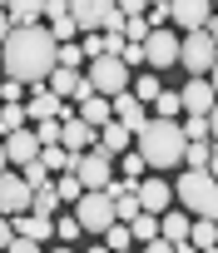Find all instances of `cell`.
I'll return each mask as SVG.
<instances>
[{
  "label": "cell",
  "mask_w": 218,
  "mask_h": 253,
  "mask_svg": "<svg viewBox=\"0 0 218 253\" xmlns=\"http://www.w3.org/2000/svg\"><path fill=\"white\" fill-rule=\"evenodd\" d=\"M114 119H119V124H129L134 139H139V129L149 124V104H139V99L124 89V94H114Z\"/></svg>",
  "instance_id": "17"
},
{
  "label": "cell",
  "mask_w": 218,
  "mask_h": 253,
  "mask_svg": "<svg viewBox=\"0 0 218 253\" xmlns=\"http://www.w3.org/2000/svg\"><path fill=\"white\" fill-rule=\"evenodd\" d=\"M45 5H50V0H10V25H40L45 20Z\"/></svg>",
  "instance_id": "22"
},
{
  "label": "cell",
  "mask_w": 218,
  "mask_h": 253,
  "mask_svg": "<svg viewBox=\"0 0 218 253\" xmlns=\"http://www.w3.org/2000/svg\"><path fill=\"white\" fill-rule=\"evenodd\" d=\"M114 169H119V179H129V184H139V179L149 174V159H144V154L134 149V154H119V164H114Z\"/></svg>",
  "instance_id": "26"
},
{
  "label": "cell",
  "mask_w": 218,
  "mask_h": 253,
  "mask_svg": "<svg viewBox=\"0 0 218 253\" xmlns=\"http://www.w3.org/2000/svg\"><path fill=\"white\" fill-rule=\"evenodd\" d=\"M70 15H74V25H79V35L84 30H124V10H119V0H70Z\"/></svg>",
  "instance_id": "5"
},
{
  "label": "cell",
  "mask_w": 218,
  "mask_h": 253,
  "mask_svg": "<svg viewBox=\"0 0 218 253\" xmlns=\"http://www.w3.org/2000/svg\"><path fill=\"white\" fill-rule=\"evenodd\" d=\"M0 139H5V134H0Z\"/></svg>",
  "instance_id": "62"
},
{
  "label": "cell",
  "mask_w": 218,
  "mask_h": 253,
  "mask_svg": "<svg viewBox=\"0 0 218 253\" xmlns=\"http://www.w3.org/2000/svg\"><path fill=\"white\" fill-rule=\"evenodd\" d=\"M60 65V40L50 25H15L0 45V70L20 84H45Z\"/></svg>",
  "instance_id": "1"
},
{
  "label": "cell",
  "mask_w": 218,
  "mask_h": 253,
  "mask_svg": "<svg viewBox=\"0 0 218 253\" xmlns=\"http://www.w3.org/2000/svg\"><path fill=\"white\" fill-rule=\"evenodd\" d=\"M208 154H213V139H193L183 149V169H208Z\"/></svg>",
  "instance_id": "30"
},
{
  "label": "cell",
  "mask_w": 218,
  "mask_h": 253,
  "mask_svg": "<svg viewBox=\"0 0 218 253\" xmlns=\"http://www.w3.org/2000/svg\"><path fill=\"white\" fill-rule=\"evenodd\" d=\"M159 233H164L169 243H188V233H193V213H188V209H169V213H159Z\"/></svg>",
  "instance_id": "19"
},
{
  "label": "cell",
  "mask_w": 218,
  "mask_h": 253,
  "mask_svg": "<svg viewBox=\"0 0 218 253\" xmlns=\"http://www.w3.org/2000/svg\"><path fill=\"white\" fill-rule=\"evenodd\" d=\"M79 119L94 124V129H104V124L114 119V99H109V94H84L79 99Z\"/></svg>",
  "instance_id": "20"
},
{
  "label": "cell",
  "mask_w": 218,
  "mask_h": 253,
  "mask_svg": "<svg viewBox=\"0 0 218 253\" xmlns=\"http://www.w3.org/2000/svg\"><path fill=\"white\" fill-rule=\"evenodd\" d=\"M50 253H79V248H50Z\"/></svg>",
  "instance_id": "55"
},
{
  "label": "cell",
  "mask_w": 218,
  "mask_h": 253,
  "mask_svg": "<svg viewBox=\"0 0 218 253\" xmlns=\"http://www.w3.org/2000/svg\"><path fill=\"white\" fill-rule=\"evenodd\" d=\"M188 243H193V248H218V223H213V218H193Z\"/></svg>",
  "instance_id": "28"
},
{
  "label": "cell",
  "mask_w": 218,
  "mask_h": 253,
  "mask_svg": "<svg viewBox=\"0 0 218 253\" xmlns=\"http://www.w3.org/2000/svg\"><path fill=\"white\" fill-rule=\"evenodd\" d=\"M179 45H183V35H174V25H164V30H149V40H144L149 70H174V65H179Z\"/></svg>",
  "instance_id": "9"
},
{
  "label": "cell",
  "mask_w": 218,
  "mask_h": 253,
  "mask_svg": "<svg viewBox=\"0 0 218 253\" xmlns=\"http://www.w3.org/2000/svg\"><path fill=\"white\" fill-rule=\"evenodd\" d=\"M174 253H203V248H193V243H174Z\"/></svg>",
  "instance_id": "51"
},
{
  "label": "cell",
  "mask_w": 218,
  "mask_h": 253,
  "mask_svg": "<svg viewBox=\"0 0 218 253\" xmlns=\"http://www.w3.org/2000/svg\"><path fill=\"white\" fill-rule=\"evenodd\" d=\"M84 60H89V55H84V45H74V40H70V45H60V65H65V70H79Z\"/></svg>",
  "instance_id": "39"
},
{
  "label": "cell",
  "mask_w": 218,
  "mask_h": 253,
  "mask_svg": "<svg viewBox=\"0 0 218 253\" xmlns=\"http://www.w3.org/2000/svg\"><path fill=\"white\" fill-rule=\"evenodd\" d=\"M5 253H45V243H35V238H25V233H15V243H10Z\"/></svg>",
  "instance_id": "42"
},
{
  "label": "cell",
  "mask_w": 218,
  "mask_h": 253,
  "mask_svg": "<svg viewBox=\"0 0 218 253\" xmlns=\"http://www.w3.org/2000/svg\"><path fill=\"white\" fill-rule=\"evenodd\" d=\"M45 15H50V20H60V15H70V0H50V5H45Z\"/></svg>",
  "instance_id": "46"
},
{
  "label": "cell",
  "mask_w": 218,
  "mask_h": 253,
  "mask_svg": "<svg viewBox=\"0 0 218 253\" xmlns=\"http://www.w3.org/2000/svg\"><path fill=\"white\" fill-rule=\"evenodd\" d=\"M213 10H218V0H213Z\"/></svg>",
  "instance_id": "61"
},
{
  "label": "cell",
  "mask_w": 218,
  "mask_h": 253,
  "mask_svg": "<svg viewBox=\"0 0 218 253\" xmlns=\"http://www.w3.org/2000/svg\"><path fill=\"white\" fill-rule=\"evenodd\" d=\"M139 253H174V243L159 233V238H149V243H139Z\"/></svg>",
  "instance_id": "44"
},
{
  "label": "cell",
  "mask_w": 218,
  "mask_h": 253,
  "mask_svg": "<svg viewBox=\"0 0 218 253\" xmlns=\"http://www.w3.org/2000/svg\"><path fill=\"white\" fill-rule=\"evenodd\" d=\"M20 174H25V184H30V189H45V184H50V169H45L40 159H35V164H20Z\"/></svg>",
  "instance_id": "40"
},
{
  "label": "cell",
  "mask_w": 218,
  "mask_h": 253,
  "mask_svg": "<svg viewBox=\"0 0 218 253\" xmlns=\"http://www.w3.org/2000/svg\"><path fill=\"white\" fill-rule=\"evenodd\" d=\"M169 199H174V184H169L164 174L139 179V204H144V213H169Z\"/></svg>",
  "instance_id": "15"
},
{
  "label": "cell",
  "mask_w": 218,
  "mask_h": 253,
  "mask_svg": "<svg viewBox=\"0 0 218 253\" xmlns=\"http://www.w3.org/2000/svg\"><path fill=\"white\" fill-rule=\"evenodd\" d=\"M25 124H30V109H25V104H15V99H5V104H0V134L25 129Z\"/></svg>",
  "instance_id": "23"
},
{
  "label": "cell",
  "mask_w": 218,
  "mask_h": 253,
  "mask_svg": "<svg viewBox=\"0 0 218 253\" xmlns=\"http://www.w3.org/2000/svg\"><path fill=\"white\" fill-rule=\"evenodd\" d=\"M10 243H15V218H10V213H0V253H5Z\"/></svg>",
  "instance_id": "43"
},
{
  "label": "cell",
  "mask_w": 218,
  "mask_h": 253,
  "mask_svg": "<svg viewBox=\"0 0 218 253\" xmlns=\"http://www.w3.org/2000/svg\"><path fill=\"white\" fill-rule=\"evenodd\" d=\"M149 5H169V0H149Z\"/></svg>",
  "instance_id": "57"
},
{
  "label": "cell",
  "mask_w": 218,
  "mask_h": 253,
  "mask_svg": "<svg viewBox=\"0 0 218 253\" xmlns=\"http://www.w3.org/2000/svg\"><path fill=\"white\" fill-rule=\"evenodd\" d=\"M203 253H218V248H203Z\"/></svg>",
  "instance_id": "60"
},
{
  "label": "cell",
  "mask_w": 218,
  "mask_h": 253,
  "mask_svg": "<svg viewBox=\"0 0 218 253\" xmlns=\"http://www.w3.org/2000/svg\"><path fill=\"white\" fill-rule=\"evenodd\" d=\"M89 89L94 94H109V99H114V94H124L129 89V65L119 60V55H99V60H89Z\"/></svg>",
  "instance_id": "7"
},
{
  "label": "cell",
  "mask_w": 218,
  "mask_h": 253,
  "mask_svg": "<svg viewBox=\"0 0 218 253\" xmlns=\"http://www.w3.org/2000/svg\"><path fill=\"white\" fill-rule=\"evenodd\" d=\"M60 144H65L70 154H84V149H99V129H94V124H84V119L74 114V119H65V134H60Z\"/></svg>",
  "instance_id": "16"
},
{
  "label": "cell",
  "mask_w": 218,
  "mask_h": 253,
  "mask_svg": "<svg viewBox=\"0 0 218 253\" xmlns=\"http://www.w3.org/2000/svg\"><path fill=\"white\" fill-rule=\"evenodd\" d=\"M174 199L193 213V218H213L218 223V179L208 169H183L174 179Z\"/></svg>",
  "instance_id": "3"
},
{
  "label": "cell",
  "mask_w": 218,
  "mask_h": 253,
  "mask_svg": "<svg viewBox=\"0 0 218 253\" xmlns=\"http://www.w3.org/2000/svg\"><path fill=\"white\" fill-rule=\"evenodd\" d=\"M129 139H134V129H129V124H119V119H109L104 129H99V149H104L109 159L129 154Z\"/></svg>",
  "instance_id": "18"
},
{
  "label": "cell",
  "mask_w": 218,
  "mask_h": 253,
  "mask_svg": "<svg viewBox=\"0 0 218 253\" xmlns=\"http://www.w3.org/2000/svg\"><path fill=\"white\" fill-rule=\"evenodd\" d=\"M119 10H124V20L129 15H149V0H119Z\"/></svg>",
  "instance_id": "45"
},
{
  "label": "cell",
  "mask_w": 218,
  "mask_h": 253,
  "mask_svg": "<svg viewBox=\"0 0 218 253\" xmlns=\"http://www.w3.org/2000/svg\"><path fill=\"white\" fill-rule=\"evenodd\" d=\"M104 243L114 248V253H119V248H139V243H134V228H129V223H114V228L104 233Z\"/></svg>",
  "instance_id": "34"
},
{
  "label": "cell",
  "mask_w": 218,
  "mask_h": 253,
  "mask_svg": "<svg viewBox=\"0 0 218 253\" xmlns=\"http://www.w3.org/2000/svg\"><path fill=\"white\" fill-rule=\"evenodd\" d=\"M79 233H84V223H79L74 213H60V218H55V238H60V243H74Z\"/></svg>",
  "instance_id": "32"
},
{
  "label": "cell",
  "mask_w": 218,
  "mask_h": 253,
  "mask_svg": "<svg viewBox=\"0 0 218 253\" xmlns=\"http://www.w3.org/2000/svg\"><path fill=\"white\" fill-rule=\"evenodd\" d=\"M124 50H129L124 30H104V55H124Z\"/></svg>",
  "instance_id": "41"
},
{
  "label": "cell",
  "mask_w": 218,
  "mask_h": 253,
  "mask_svg": "<svg viewBox=\"0 0 218 253\" xmlns=\"http://www.w3.org/2000/svg\"><path fill=\"white\" fill-rule=\"evenodd\" d=\"M55 189H60V199H65V204H79V194H84V184H79V174H74V169H65V174L55 179Z\"/></svg>",
  "instance_id": "31"
},
{
  "label": "cell",
  "mask_w": 218,
  "mask_h": 253,
  "mask_svg": "<svg viewBox=\"0 0 218 253\" xmlns=\"http://www.w3.org/2000/svg\"><path fill=\"white\" fill-rule=\"evenodd\" d=\"M208 139L218 144V104H213V114H208Z\"/></svg>",
  "instance_id": "48"
},
{
  "label": "cell",
  "mask_w": 218,
  "mask_h": 253,
  "mask_svg": "<svg viewBox=\"0 0 218 253\" xmlns=\"http://www.w3.org/2000/svg\"><path fill=\"white\" fill-rule=\"evenodd\" d=\"M40 149H45V144H40V134H35V124H25V129H10V134H5V154H10L15 169H20V164H35Z\"/></svg>",
  "instance_id": "12"
},
{
  "label": "cell",
  "mask_w": 218,
  "mask_h": 253,
  "mask_svg": "<svg viewBox=\"0 0 218 253\" xmlns=\"http://www.w3.org/2000/svg\"><path fill=\"white\" fill-rule=\"evenodd\" d=\"M208 80H213V89H218V65H213V70H208Z\"/></svg>",
  "instance_id": "54"
},
{
  "label": "cell",
  "mask_w": 218,
  "mask_h": 253,
  "mask_svg": "<svg viewBox=\"0 0 218 253\" xmlns=\"http://www.w3.org/2000/svg\"><path fill=\"white\" fill-rule=\"evenodd\" d=\"M15 25H10V10H0V45H5V35H10Z\"/></svg>",
  "instance_id": "47"
},
{
  "label": "cell",
  "mask_w": 218,
  "mask_h": 253,
  "mask_svg": "<svg viewBox=\"0 0 218 253\" xmlns=\"http://www.w3.org/2000/svg\"><path fill=\"white\" fill-rule=\"evenodd\" d=\"M179 94H183V114H213V104H218V89L208 75H193Z\"/></svg>",
  "instance_id": "13"
},
{
  "label": "cell",
  "mask_w": 218,
  "mask_h": 253,
  "mask_svg": "<svg viewBox=\"0 0 218 253\" xmlns=\"http://www.w3.org/2000/svg\"><path fill=\"white\" fill-rule=\"evenodd\" d=\"M208 30H213V40H218V15H213V20H208Z\"/></svg>",
  "instance_id": "53"
},
{
  "label": "cell",
  "mask_w": 218,
  "mask_h": 253,
  "mask_svg": "<svg viewBox=\"0 0 218 253\" xmlns=\"http://www.w3.org/2000/svg\"><path fill=\"white\" fill-rule=\"evenodd\" d=\"M5 5H10V0H0V10H5Z\"/></svg>",
  "instance_id": "59"
},
{
  "label": "cell",
  "mask_w": 218,
  "mask_h": 253,
  "mask_svg": "<svg viewBox=\"0 0 218 253\" xmlns=\"http://www.w3.org/2000/svg\"><path fill=\"white\" fill-rule=\"evenodd\" d=\"M65 199H60V189L55 184H45V189H35V204H30V213H45V218H55V209H60Z\"/></svg>",
  "instance_id": "27"
},
{
  "label": "cell",
  "mask_w": 218,
  "mask_h": 253,
  "mask_svg": "<svg viewBox=\"0 0 218 253\" xmlns=\"http://www.w3.org/2000/svg\"><path fill=\"white\" fill-rule=\"evenodd\" d=\"M129 228H134V243H149V238H159V213H139Z\"/></svg>",
  "instance_id": "33"
},
{
  "label": "cell",
  "mask_w": 218,
  "mask_h": 253,
  "mask_svg": "<svg viewBox=\"0 0 218 253\" xmlns=\"http://www.w3.org/2000/svg\"><path fill=\"white\" fill-rule=\"evenodd\" d=\"M40 164H45L50 174H65V169L74 164V154H70L65 144H45V149H40Z\"/></svg>",
  "instance_id": "25"
},
{
  "label": "cell",
  "mask_w": 218,
  "mask_h": 253,
  "mask_svg": "<svg viewBox=\"0 0 218 253\" xmlns=\"http://www.w3.org/2000/svg\"><path fill=\"white\" fill-rule=\"evenodd\" d=\"M134 149L149 159V169H183L188 134H183V124H179V119H159V114H154L144 129H139Z\"/></svg>",
  "instance_id": "2"
},
{
  "label": "cell",
  "mask_w": 218,
  "mask_h": 253,
  "mask_svg": "<svg viewBox=\"0 0 218 253\" xmlns=\"http://www.w3.org/2000/svg\"><path fill=\"white\" fill-rule=\"evenodd\" d=\"M70 169L79 174L84 189H109V184H114V159H109L104 149H84V154H74Z\"/></svg>",
  "instance_id": "8"
},
{
  "label": "cell",
  "mask_w": 218,
  "mask_h": 253,
  "mask_svg": "<svg viewBox=\"0 0 218 253\" xmlns=\"http://www.w3.org/2000/svg\"><path fill=\"white\" fill-rule=\"evenodd\" d=\"M149 30H154V25H149V15H129V20H124V40H134V45H144V40H149Z\"/></svg>",
  "instance_id": "35"
},
{
  "label": "cell",
  "mask_w": 218,
  "mask_h": 253,
  "mask_svg": "<svg viewBox=\"0 0 218 253\" xmlns=\"http://www.w3.org/2000/svg\"><path fill=\"white\" fill-rule=\"evenodd\" d=\"M50 30H55V40H60V45H70V40L79 35V25H74V15H60V20H50Z\"/></svg>",
  "instance_id": "38"
},
{
  "label": "cell",
  "mask_w": 218,
  "mask_h": 253,
  "mask_svg": "<svg viewBox=\"0 0 218 253\" xmlns=\"http://www.w3.org/2000/svg\"><path fill=\"white\" fill-rule=\"evenodd\" d=\"M129 94H134L139 104H154V99L164 94V84H159V70H149V75H139V80L129 84Z\"/></svg>",
  "instance_id": "24"
},
{
  "label": "cell",
  "mask_w": 218,
  "mask_h": 253,
  "mask_svg": "<svg viewBox=\"0 0 218 253\" xmlns=\"http://www.w3.org/2000/svg\"><path fill=\"white\" fill-rule=\"evenodd\" d=\"M179 65H183L188 75H208V70L218 65V40H213V30H188L183 45H179Z\"/></svg>",
  "instance_id": "6"
},
{
  "label": "cell",
  "mask_w": 218,
  "mask_h": 253,
  "mask_svg": "<svg viewBox=\"0 0 218 253\" xmlns=\"http://www.w3.org/2000/svg\"><path fill=\"white\" fill-rule=\"evenodd\" d=\"M74 218L84 223L89 238H104L109 228L119 223V209H114V199H109V189H84L79 204H74Z\"/></svg>",
  "instance_id": "4"
},
{
  "label": "cell",
  "mask_w": 218,
  "mask_h": 253,
  "mask_svg": "<svg viewBox=\"0 0 218 253\" xmlns=\"http://www.w3.org/2000/svg\"><path fill=\"white\" fill-rule=\"evenodd\" d=\"M0 104H5V80H0Z\"/></svg>",
  "instance_id": "56"
},
{
  "label": "cell",
  "mask_w": 218,
  "mask_h": 253,
  "mask_svg": "<svg viewBox=\"0 0 218 253\" xmlns=\"http://www.w3.org/2000/svg\"><path fill=\"white\" fill-rule=\"evenodd\" d=\"M84 253H114V248H109V243H99V248H84Z\"/></svg>",
  "instance_id": "52"
},
{
  "label": "cell",
  "mask_w": 218,
  "mask_h": 253,
  "mask_svg": "<svg viewBox=\"0 0 218 253\" xmlns=\"http://www.w3.org/2000/svg\"><path fill=\"white\" fill-rule=\"evenodd\" d=\"M45 84H50L60 99H74V104H79L84 94H94V89H89V80H84V70H65V65H55V75H50Z\"/></svg>",
  "instance_id": "14"
},
{
  "label": "cell",
  "mask_w": 218,
  "mask_h": 253,
  "mask_svg": "<svg viewBox=\"0 0 218 253\" xmlns=\"http://www.w3.org/2000/svg\"><path fill=\"white\" fill-rule=\"evenodd\" d=\"M119 253H139V248H119Z\"/></svg>",
  "instance_id": "58"
},
{
  "label": "cell",
  "mask_w": 218,
  "mask_h": 253,
  "mask_svg": "<svg viewBox=\"0 0 218 253\" xmlns=\"http://www.w3.org/2000/svg\"><path fill=\"white\" fill-rule=\"evenodd\" d=\"M35 134H40V144H60V134H65V119H40V124H35Z\"/></svg>",
  "instance_id": "36"
},
{
  "label": "cell",
  "mask_w": 218,
  "mask_h": 253,
  "mask_svg": "<svg viewBox=\"0 0 218 253\" xmlns=\"http://www.w3.org/2000/svg\"><path fill=\"white\" fill-rule=\"evenodd\" d=\"M154 114H159V119H179V114H183V94H179V89H164V94L154 99Z\"/></svg>",
  "instance_id": "29"
},
{
  "label": "cell",
  "mask_w": 218,
  "mask_h": 253,
  "mask_svg": "<svg viewBox=\"0 0 218 253\" xmlns=\"http://www.w3.org/2000/svg\"><path fill=\"white\" fill-rule=\"evenodd\" d=\"M208 174L218 179V144H213V154H208Z\"/></svg>",
  "instance_id": "49"
},
{
  "label": "cell",
  "mask_w": 218,
  "mask_h": 253,
  "mask_svg": "<svg viewBox=\"0 0 218 253\" xmlns=\"http://www.w3.org/2000/svg\"><path fill=\"white\" fill-rule=\"evenodd\" d=\"M15 233H25L35 243H50L55 238V218H45V213H15Z\"/></svg>",
  "instance_id": "21"
},
{
  "label": "cell",
  "mask_w": 218,
  "mask_h": 253,
  "mask_svg": "<svg viewBox=\"0 0 218 253\" xmlns=\"http://www.w3.org/2000/svg\"><path fill=\"white\" fill-rule=\"evenodd\" d=\"M10 169V154H5V139H0V174H5Z\"/></svg>",
  "instance_id": "50"
},
{
  "label": "cell",
  "mask_w": 218,
  "mask_h": 253,
  "mask_svg": "<svg viewBox=\"0 0 218 253\" xmlns=\"http://www.w3.org/2000/svg\"><path fill=\"white\" fill-rule=\"evenodd\" d=\"M183 134H188V144L208 139V114H183Z\"/></svg>",
  "instance_id": "37"
},
{
  "label": "cell",
  "mask_w": 218,
  "mask_h": 253,
  "mask_svg": "<svg viewBox=\"0 0 218 253\" xmlns=\"http://www.w3.org/2000/svg\"><path fill=\"white\" fill-rule=\"evenodd\" d=\"M218 10H213V0H169V20L188 35V30H208V20H213Z\"/></svg>",
  "instance_id": "10"
},
{
  "label": "cell",
  "mask_w": 218,
  "mask_h": 253,
  "mask_svg": "<svg viewBox=\"0 0 218 253\" xmlns=\"http://www.w3.org/2000/svg\"><path fill=\"white\" fill-rule=\"evenodd\" d=\"M30 204H35V189L25 184V174H0V213H30Z\"/></svg>",
  "instance_id": "11"
}]
</instances>
